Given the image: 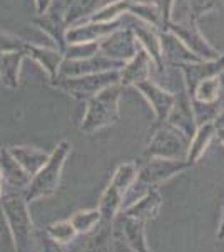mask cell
<instances>
[{"label": "cell", "instance_id": "cell-1", "mask_svg": "<svg viewBox=\"0 0 224 252\" xmlns=\"http://www.w3.org/2000/svg\"><path fill=\"white\" fill-rule=\"evenodd\" d=\"M189 168V163L186 160H169V158H148L141 168H137L136 178L132 185L124 193L121 202V212L125 210L129 205H132L136 200H139L144 193L152 190L154 187L164 184L169 178L176 177Z\"/></svg>", "mask_w": 224, "mask_h": 252}, {"label": "cell", "instance_id": "cell-2", "mask_svg": "<svg viewBox=\"0 0 224 252\" xmlns=\"http://www.w3.org/2000/svg\"><path fill=\"white\" fill-rule=\"evenodd\" d=\"M71 148L72 145L67 140H64L57 145V148L52 152V155H49L46 165L30 178L28 185L22 190V197L25 198L27 204L37 200V198L50 197V195L57 192L64 163H66L69 153H71Z\"/></svg>", "mask_w": 224, "mask_h": 252}, {"label": "cell", "instance_id": "cell-3", "mask_svg": "<svg viewBox=\"0 0 224 252\" xmlns=\"http://www.w3.org/2000/svg\"><path fill=\"white\" fill-rule=\"evenodd\" d=\"M0 205L9 225L15 251L27 252L34 239V222H32L25 198L22 197V193H7L0 197Z\"/></svg>", "mask_w": 224, "mask_h": 252}, {"label": "cell", "instance_id": "cell-4", "mask_svg": "<svg viewBox=\"0 0 224 252\" xmlns=\"http://www.w3.org/2000/svg\"><path fill=\"white\" fill-rule=\"evenodd\" d=\"M122 86L119 83L104 88L97 94L89 97L87 111H85L84 121L80 129L84 133H94L100 128L114 125L119 120V99H121Z\"/></svg>", "mask_w": 224, "mask_h": 252}, {"label": "cell", "instance_id": "cell-5", "mask_svg": "<svg viewBox=\"0 0 224 252\" xmlns=\"http://www.w3.org/2000/svg\"><path fill=\"white\" fill-rule=\"evenodd\" d=\"M187 148H189V140L164 121L161 125H154L149 145L146 148V158L186 160Z\"/></svg>", "mask_w": 224, "mask_h": 252}, {"label": "cell", "instance_id": "cell-6", "mask_svg": "<svg viewBox=\"0 0 224 252\" xmlns=\"http://www.w3.org/2000/svg\"><path fill=\"white\" fill-rule=\"evenodd\" d=\"M117 83H119V71H104L96 72V74L75 76V78L60 76L52 81V86L64 89L77 99H89L99 91H102L104 88Z\"/></svg>", "mask_w": 224, "mask_h": 252}, {"label": "cell", "instance_id": "cell-7", "mask_svg": "<svg viewBox=\"0 0 224 252\" xmlns=\"http://www.w3.org/2000/svg\"><path fill=\"white\" fill-rule=\"evenodd\" d=\"M162 31L173 32L201 61H214L223 56L204 39V35L201 34V31L198 27V20L193 19L191 15L184 20H169Z\"/></svg>", "mask_w": 224, "mask_h": 252}, {"label": "cell", "instance_id": "cell-8", "mask_svg": "<svg viewBox=\"0 0 224 252\" xmlns=\"http://www.w3.org/2000/svg\"><path fill=\"white\" fill-rule=\"evenodd\" d=\"M122 66H124L122 61H114L97 52L85 59H66L60 64L59 74L66 76V78H75V76L96 74V72L104 71H121Z\"/></svg>", "mask_w": 224, "mask_h": 252}, {"label": "cell", "instance_id": "cell-9", "mask_svg": "<svg viewBox=\"0 0 224 252\" xmlns=\"http://www.w3.org/2000/svg\"><path fill=\"white\" fill-rule=\"evenodd\" d=\"M166 123L171 125L173 128H176L177 131H181L189 141H191V138L194 136V133H196L198 125H196V120H194L191 96L187 94V91H186L184 81H182V86L179 89V93L174 94V103L168 115Z\"/></svg>", "mask_w": 224, "mask_h": 252}, {"label": "cell", "instance_id": "cell-10", "mask_svg": "<svg viewBox=\"0 0 224 252\" xmlns=\"http://www.w3.org/2000/svg\"><path fill=\"white\" fill-rule=\"evenodd\" d=\"M139 42L134 37L132 31L129 27H121L114 31L112 34L105 35L99 42V52L104 54L105 58H111L114 61H129L137 52Z\"/></svg>", "mask_w": 224, "mask_h": 252}, {"label": "cell", "instance_id": "cell-11", "mask_svg": "<svg viewBox=\"0 0 224 252\" xmlns=\"http://www.w3.org/2000/svg\"><path fill=\"white\" fill-rule=\"evenodd\" d=\"M136 89L141 93L142 96L148 99V103L150 104L156 116V125H161L168 120V115L173 108L174 103V94L168 89L161 88L159 84H156L154 81L146 79L136 84Z\"/></svg>", "mask_w": 224, "mask_h": 252}, {"label": "cell", "instance_id": "cell-12", "mask_svg": "<svg viewBox=\"0 0 224 252\" xmlns=\"http://www.w3.org/2000/svg\"><path fill=\"white\" fill-rule=\"evenodd\" d=\"M129 29L132 31L134 37L139 42V46L150 56V59H152L157 71L159 72L164 71L166 64L162 61V54H161V39H159L157 27L150 26V24L144 22L141 19H134L129 24Z\"/></svg>", "mask_w": 224, "mask_h": 252}, {"label": "cell", "instance_id": "cell-13", "mask_svg": "<svg viewBox=\"0 0 224 252\" xmlns=\"http://www.w3.org/2000/svg\"><path fill=\"white\" fill-rule=\"evenodd\" d=\"M114 225H116V232L124 239V242L134 252H150L148 241H146V222L139 220L131 215H116L114 219Z\"/></svg>", "mask_w": 224, "mask_h": 252}, {"label": "cell", "instance_id": "cell-14", "mask_svg": "<svg viewBox=\"0 0 224 252\" xmlns=\"http://www.w3.org/2000/svg\"><path fill=\"white\" fill-rule=\"evenodd\" d=\"M184 78V86L187 94L193 97V93L201 81L219 76L224 71V54L214 61H199V63L182 64L179 66Z\"/></svg>", "mask_w": 224, "mask_h": 252}, {"label": "cell", "instance_id": "cell-15", "mask_svg": "<svg viewBox=\"0 0 224 252\" xmlns=\"http://www.w3.org/2000/svg\"><path fill=\"white\" fill-rule=\"evenodd\" d=\"M124 26V20L117 19L114 22H89L74 26L66 34L67 44H85V42H97L104 39L105 35L112 34L114 31L121 29Z\"/></svg>", "mask_w": 224, "mask_h": 252}, {"label": "cell", "instance_id": "cell-16", "mask_svg": "<svg viewBox=\"0 0 224 252\" xmlns=\"http://www.w3.org/2000/svg\"><path fill=\"white\" fill-rule=\"evenodd\" d=\"M154 63L150 56L144 51L141 46L137 47V52L132 56L127 63L119 71V84L124 86H136L137 83L146 79H150V72H152Z\"/></svg>", "mask_w": 224, "mask_h": 252}, {"label": "cell", "instance_id": "cell-17", "mask_svg": "<svg viewBox=\"0 0 224 252\" xmlns=\"http://www.w3.org/2000/svg\"><path fill=\"white\" fill-rule=\"evenodd\" d=\"M159 39H161V54H162L164 64L168 63L169 66L179 67V66H182V64L199 63V61H201L198 56H194L173 32H169V31L159 32Z\"/></svg>", "mask_w": 224, "mask_h": 252}, {"label": "cell", "instance_id": "cell-18", "mask_svg": "<svg viewBox=\"0 0 224 252\" xmlns=\"http://www.w3.org/2000/svg\"><path fill=\"white\" fill-rule=\"evenodd\" d=\"M0 178L9 184L12 189L24 190L30 182V175H28L19 161L10 155L9 150H0Z\"/></svg>", "mask_w": 224, "mask_h": 252}, {"label": "cell", "instance_id": "cell-19", "mask_svg": "<svg viewBox=\"0 0 224 252\" xmlns=\"http://www.w3.org/2000/svg\"><path fill=\"white\" fill-rule=\"evenodd\" d=\"M162 205V198L161 193L157 192L156 189L149 190L148 193H144L139 200H136L132 205H129L125 210H122V214L125 215H131V217H136L139 220H152L154 217L159 214Z\"/></svg>", "mask_w": 224, "mask_h": 252}, {"label": "cell", "instance_id": "cell-20", "mask_svg": "<svg viewBox=\"0 0 224 252\" xmlns=\"http://www.w3.org/2000/svg\"><path fill=\"white\" fill-rule=\"evenodd\" d=\"M9 152L30 177H34L49 160V155L46 152L34 148V146H12V148H9Z\"/></svg>", "mask_w": 224, "mask_h": 252}, {"label": "cell", "instance_id": "cell-21", "mask_svg": "<svg viewBox=\"0 0 224 252\" xmlns=\"http://www.w3.org/2000/svg\"><path fill=\"white\" fill-rule=\"evenodd\" d=\"M214 133H216L214 123H206L198 126L196 133H194V136L189 141V148H187V155H186V161L189 163V166H193L196 161H199V158L204 155L211 140L214 138Z\"/></svg>", "mask_w": 224, "mask_h": 252}, {"label": "cell", "instance_id": "cell-22", "mask_svg": "<svg viewBox=\"0 0 224 252\" xmlns=\"http://www.w3.org/2000/svg\"><path fill=\"white\" fill-rule=\"evenodd\" d=\"M24 54L34 58L37 63L42 64L46 67V71L49 72L50 79L54 81L59 74V67L62 64V52L60 51H49V49L44 47H37V46H28V44H24Z\"/></svg>", "mask_w": 224, "mask_h": 252}, {"label": "cell", "instance_id": "cell-23", "mask_svg": "<svg viewBox=\"0 0 224 252\" xmlns=\"http://www.w3.org/2000/svg\"><path fill=\"white\" fill-rule=\"evenodd\" d=\"M24 58V51L0 52V78L9 88H15L19 84V67Z\"/></svg>", "mask_w": 224, "mask_h": 252}, {"label": "cell", "instance_id": "cell-24", "mask_svg": "<svg viewBox=\"0 0 224 252\" xmlns=\"http://www.w3.org/2000/svg\"><path fill=\"white\" fill-rule=\"evenodd\" d=\"M122 197H124V193H122L116 185H112V184L107 185V189L104 190L102 197H100V202H99L100 222L112 223L117 212L121 210Z\"/></svg>", "mask_w": 224, "mask_h": 252}, {"label": "cell", "instance_id": "cell-25", "mask_svg": "<svg viewBox=\"0 0 224 252\" xmlns=\"http://www.w3.org/2000/svg\"><path fill=\"white\" fill-rule=\"evenodd\" d=\"M105 0H74L71 7H69L66 14V24H72V26H79L84 20H87L91 15L96 14L104 7Z\"/></svg>", "mask_w": 224, "mask_h": 252}, {"label": "cell", "instance_id": "cell-26", "mask_svg": "<svg viewBox=\"0 0 224 252\" xmlns=\"http://www.w3.org/2000/svg\"><path fill=\"white\" fill-rule=\"evenodd\" d=\"M191 104H193L194 120H196L198 126L206 123H214L216 118L221 113V97L218 101H213V103H202V101L191 97Z\"/></svg>", "mask_w": 224, "mask_h": 252}, {"label": "cell", "instance_id": "cell-27", "mask_svg": "<svg viewBox=\"0 0 224 252\" xmlns=\"http://www.w3.org/2000/svg\"><path fill=\"white\" fill-rule=\"evenodd\" d=\"M129 7H131L129 0H116V2L107 3L94 15H91L89 22H114V20L121 19L124 14H127Z\"/></svg>", "mask_w": 224, "mask_h": 252}, {"label": "cell", "instance_id": "cell-28", "mask_svg": "<svg viewBox=\"0 0 224 252\" xmlns=\"http://www.w3.org/2000/svg\"><path fill=\"white\" fill-rule=\"evenodd\" d=\"M132 17L141 19L144 22L150 24V26L157 27V29H162V17H161V10H159L157 5L154 3H132L129 7V12Z\"/></svg>", "mask_w": 224, "mask_h": 252}, {"label": "cell", "instance_id": "cell-29", "mask_svg": "<svg viewBox=\"0 0 224 252\" xmlns=\"http://www.w3.org/2000/svg\"><path fill=\"white\" fill-rule=\"evenodd\" d=\"M111 225L112 223H99V230L96 235H92L87 242L82 246L80 252H111L109 242H111Z\"/></svg>", "mask_w": 224, "mask_h": 252}, {"label": "cell", "instance_id": "cell-30", "mask_svg": "<svg viewBox=\"0 0 224 252\" xmlns=\"http://www.w3.org/2000/svg\"><path fill=\"white\" fill-rule=\"evenodd\" d=\"M71 223H72V227L75 229L77 234H89L91 230H94V227H97L100 223L99 209L80 210V212L72 215Z\"/></svg>", "mask_w": 224, "mask_h": 252}, {"label": "cell", "instance_id": "cell-31", "mask_svg": "<svg viewBox=\"0 0 224 252\" xmlns=\"http://www.w3.org/2000/svg\"><path fill=\"white\" fill-rule=\"evenodd\" d=\"M46 235L50 237L52 241L66 246V244H71L75 241L77 232L74 227H72L71 220H60V222H54V223H50V225H47Z\"/></svg>", "mask_w": 224, "mask_h": 252}, {"label": "cell", "instance_id": "cell-32", "mask_svg": "<svg viewBox=\"0 0 224 252\" xmlns=\"http://www.w3.org/2000/svg\"><path fill=\"white\" fill-rule=\"evenodd\" d=\"M219 97H221V88H219L218 76L201 81L193 93V99L202 101V103H213V101H218Z\"/></svg>", "mask_w": 224, "mask_h": 252}, {"label": "cell", "instance_id": "cell-33", "mask_svg": "<svg viewBox=\"0 0 224 252\" xmlns=\"http://www.w3.org/2000/svg\"><path fill=\"white\" fill-rule=\"evenodd\" d=\"M137 173V165L136 163H122L117 166V170L112 175L111 184L116 185L122 193H125L129 190V187L132 185L134 178Z\"/></svg>", "mask_w": 224, "mask_h": 252}, {"label": "cell", "instance_id": "cell-34", "mask_svg": "<svg viewBox=\"0 0 224 252\" xmlns=\"http://www.w3.org/2000/svg\"><path fill=\"white\" fill-rule=\"evenodd\" d=\"M187 5H189V15L198 20L202 15L218 10L223 5V0H187Z\"/></svg>", "mask_w": 224, "mask_h": 252}, {"label": "cell", "instance_id": "cell-35", "mask_svg": "<svg viewBox=\"0 0 224 252\" xmlns=\"http://www.w3.org/2000/svg\"><path fill=\"white\" fill-rule=\"evenodd\" d=\"M67 59H85L99 52V42H85V44H69L64 51Z\"/></svg>", "mask_w": 224, "mask_h": 252}, {"label": "cell", "instance_id": "cell-36", "mask_svg": "<svg viewBox=\"0 0 224 252\" xmlns=\"http://www.w3.org/2000/svg\"><path fill=\"white\" fill-rule=\"evenodd\" d=\"M24 42L14 35L3 34L0 32V52H15V51H22Z\"/></svg>", "mask_w": 224, "mask_h": 252}, {"label": "cell", "instance_id": "cell-37", "mask_svg": "<svg viewBox=\"0 0 224 252\" xmlns=\"http://www.w3.org/2000/svg\"><path fill=\"white\" fill-rule=\"evenodd\" d=\"M174 2H176V0H159L157 7H159V10H161L162 29H164V26L169 22V20H173V7H174Z\"/></svg>", "mask_w": 224, "mask_h": 252}, {"label": "cell", "instance_id": "cell-38", "mask_svg": "<svg viewBox=\"0 0 224 252\" xmlns=\"http://www.w3.org/2000/svg\"><path fill=\"white\" fill-rule=\"evenodd\" d=\"M42 252H67L66 251V247L62 246V244H59V242H55V241H52L50 237H44V241H42Z\"/></svg>", "mask_w": 224, "mask_h": 252}, {"label": "cell", "instance_id": "cell-39", "mask_svg": "<svg viewBox=\"0 0 224 252\" xmlns=\"http://www.w3.org/2000/svg\"><path fill=\"white\" fill-rule=\"evenodd\" d=\"M214 126L216 128H224V96H221V113L216 118Z\"/></svg>", "mask_w": 224, "mask_h": 252}, {"label": "cell", "instance_id": "cell-40", "mask_svg": "<svg viewBox=\"0 0 224 252\" xmlns=\"http://www.w3.org/2000/svg\"><path fill=\"white\" fill-rule=\"evenodd\" d=\"M37 2V14L42 15L44 12L49 9V5L52 3V0H35Z\"/></svg>", "mask_w": 224, "mask_h": 252}, {"label": "cell", "instance_id": "cell-41", "mask_svg": "<svg viewBox=\"0 0 224 252\" xmlns=\"http://www.w3.org/2000/svg\"><path fill=\"white\" fill-rule=\"evenodd\" d=\"M218 239H221V241H224V207H223L221 223H219V229H218Z\"/></svg>", "mask_w": 224, "mask_h": 252}, {"label": "cell", "instance_id": "cell-42", "mask_svg": "<svg viewBox=\"0 0 224 252\" xmlns=\"http://www.w3.org/2000/svg\"><path fill=\"white\" fill-rule=\"evenodd\" d=\"M214 136H218V140L224 145V128H216Z\"/></svg>", "mask_w": 224, "mask_h": 252}, {"label": "cell", "instance_id": "cell-43", "mask_svg": "<svg viewBox=\"0 0 224 252\" xmlns=\"http://www.w3.org/2000/svg\"><path fill=\"white\" fill-rule=\"evenodd\" d=\"M129 2H132V3H154V5H157L159 0H129Z\"/></svg>", "mask_w": 224, "mask_h": 252}, {"label": "cell", "instance_id": "cell-44", "mask_svg": "<svg viewBox=\"0 0 224 252\" xmlns=\"http://www.w3.org/2000/svg\"><path fill=\"white\" fill-rule=\"evenodd\" d=\"M219 78V88H221V96H224V71L218 76Z\"/></svg>", "mask_w": 224, "mask_h": 252}, {"label": "cell", "instance_id": "cell-45", "mask_svg": "<svg viewBox=\"0 0 224 252\" xmlns=\"http://www.w3.org/2000/svg\"><path fill=\"white\" fill-rule=\"evenodd\" d=\"M0 197H2V189H0Z\"/></svg>", "mask_w": 224, "mask_h": 252}]
</instances>
